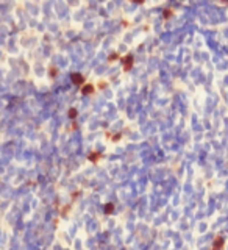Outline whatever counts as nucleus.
<instances>
[{"instance_id": "obj_1", "label": "nucleus", "mask_w": 228, "mask_h": 250, "mask_svg": "<svg viewBox=\"0 0 228 250\" xmlns=\"http://www.w3.org/2000/svg\"><path fill=\"white\" fill-rule=\"evenodd\" d=\"M122 61H124V71H130V69L133 67V55L125 56Z\"/></svg>"}, {"instance_id": "obj_2", "label": "nucleus", "mask_w": 228, "mask_h": 250, "mask_svg": "<svg viewBox=\"0 0 228 250\" xmlns=\"http://www.w3.org/2000/svg\"><path fill=\"white\" fill-rule=\"evenodd\" d=\"M222 247H223V238L222 236H216V239L213 242V250H222Z\"/></svg>"}, {"instance_id": "obj_3", "label": "nucleus", "mask_w": 228, "mask_h": 250, "mask_svg": "<svg viewBox=\"0 0 228 250\" xmlns=\"http://www.w3.org/2000/svg\"><path fill=\"white\" fill-rule=\"evenodd\" d=\"M88 158H89V161H92V163H97L98 159L102 158V152H92L91 155L88 156Z\"/></svg>"}, {"instance_id": "obj_4", "label": "nucleus", "mask_w": 228, "mask_h": 250, "mask_svg": "<svg viewBox=\"0 0 228 250\" xmlns=\"http://www.w3.org/2000/svg\"><path fill=\"white\" fill-rule=\"evenodd\" d=\"M72 81H74L75 85H81V83L84 81V78H83V75H80V74H72Z\"/></svg>"}, {"instance_id": "obj_5", "label": "nucleus", "mask_w": 228, "mask_h": 250, "mask_svg": "<svg viewBox=\"0 0 228 250\" xmlns=\"http://www.w3.org/2000/svg\"><path fill=\"white\" fill-rule=\"evenodd\" d=\"M91 92H94V86L92 85H84L81 88V94H91Z\"/></svg>"}, {"instance_id": "obj_6", "label": "nucleus", "mask_w": 228, "mask_h": 250, "mask_svg": "<svg viewBox=\"0 0 228 250\" xmlns=\"http://www.w3.org/2000/svg\"><path fill=\"white\" fill-rule=\"evenodd\" d=\"M113 211H114V205L113 203H108V205L105 206V213H106V214H111Z\"/></svg>"}, {"instance_id": "obj_7", "label": "nucleus", "mask_w": 228, "mask_h": 250, "mask_svg": "<svg viewBox=\"0 0 228 250\" xmlns=\"http://www.w3.org/2000/svg\"><path fill=\"white\" fill-rule=\"evenodd\" d=\"M114 59H119V55H117V53H111V55L108 56V61H114Z\"/></svg>"}, {"instance_id": "obj_8", "label": "nucleus", "mask_w": 228, "mask_h": 250, "mask_svg": "<svg viewBox=\"0 0 228 250\" xmlns=\"http://www.w3.org/2000/svg\"><path fill=\"white\" fill-rule=\"evenodd\" d=\"M75 116H77V111H75L74 108H70V109H69V117H72V119H74Z\"/></svg>"}, {"instance_id": "obj_9", "label": "nucleus", "mask_w": 228, "mask_h": 250, "mask_svg": "<svg viewBox=\"0 0 228 250\" xmlns=\"http://www.w3.org/2000/svg\"><path fill=\"white\" fill-rule=\"evenodd\" d=\"M170 16H172V9H166V11H164V17H170Z\"/></svg>"}, {"instance_id": "obj_10", "label": "nucleus", "mask_w": 228, "mask_h": 250, "mask_svg": "<svg viewBox=\"0 0 228 250\" xmlns=\"http://www.w3.org/2000/svg\"><path fill=\"white\" fill-rule=\"evenodd\" d=\"M57 67H50V77H57Z\"/></svg>"}]
</instances>
